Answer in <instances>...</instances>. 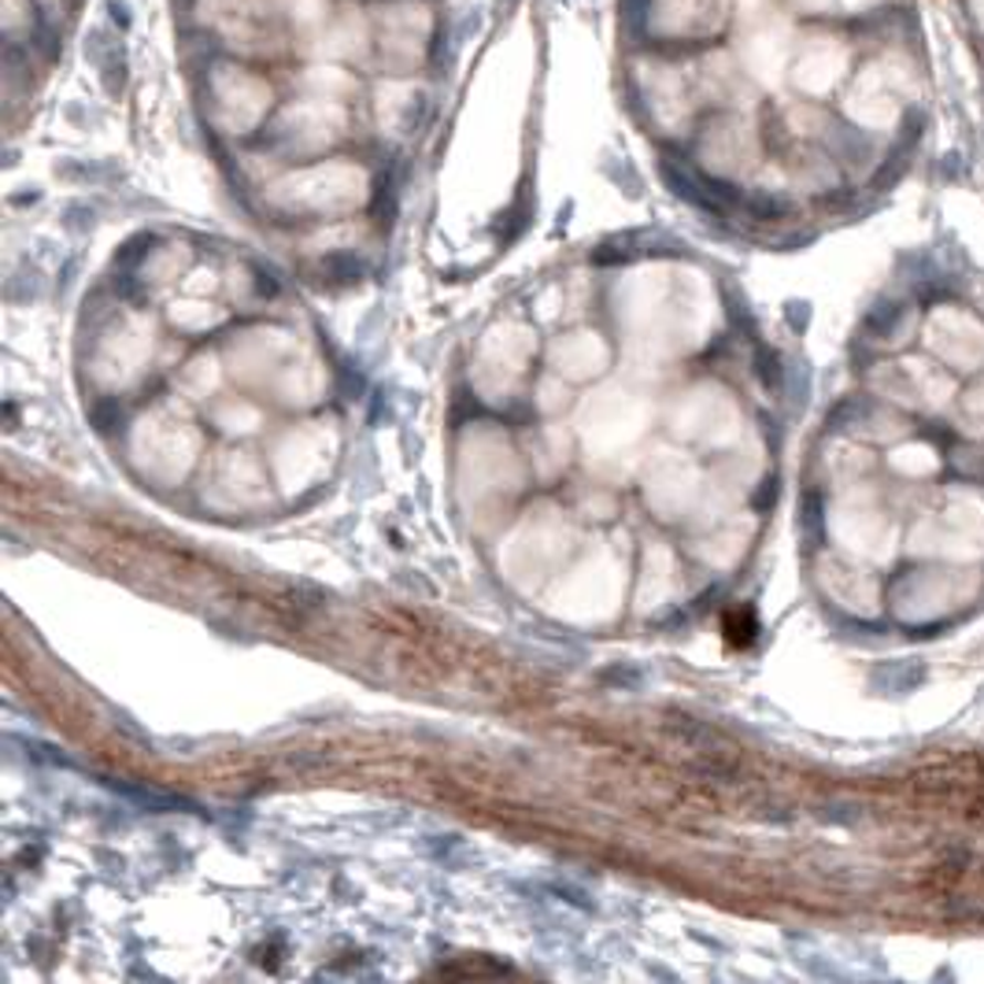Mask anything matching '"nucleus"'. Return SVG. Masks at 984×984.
<instances>
[{
	"label": "nucleus",
	"instance_id": "f257e3e1",
	"mask_svg": "<svg viewBox=\"0 0 984 984\" xmlns=\"http://www.w3.org/2000/svg\"><path fill=\"white\" fill-rule=\"evenodd\" d=\"M726 633L733 644H751V637H755V615H751V611H733V615L726 618Z\"/></svg>",
	"mask_w": 984,
	"mask_h": 984
}]
</instances>
